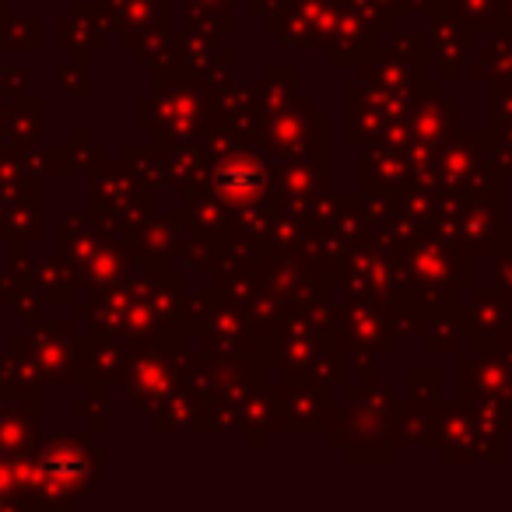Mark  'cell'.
<instances>
[]
</instances>
